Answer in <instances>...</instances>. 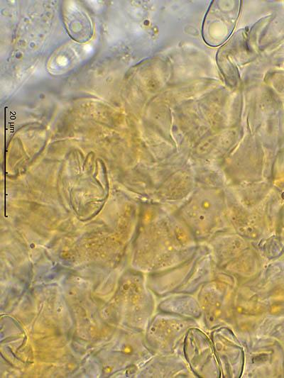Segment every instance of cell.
<instances>
[{
	"mask_svg": "<svg viewBox=\"0 0 284 378\" xmlns=\"http://www.w3.org/2000/svg\"><path fill=\"white\" fill-rule=\"evenodd\" d=\"M238 12L236 8L212 6L207 13L204 27L203 37L211 45L224 42L235 26Z\"/></svg>",
	"mask_w": 284,
	"mask_h": 378,
	"instance_id": "6da1fadb",
	"label": "cell"
}]
</instances>
